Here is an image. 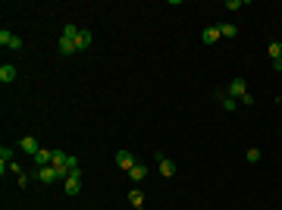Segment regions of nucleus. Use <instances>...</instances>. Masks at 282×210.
Segmentation results:
<instances>
[{
	"mask_svg": "<svg viewBox=\"0 0 282 210\" xmlns=\"http://www.w3.org/2000/svg\"><path fill=\"white\" fill-rule=\"evenodd\" d=\"M63 192L69 195V198H76V195L82 192V169H72V173L66 176V182H63Z\"/></svg>",
	"mask_w": 282,
	"mask_h": 210,
	"instance_id": "obj_1",
	"label": "nucleus"
},
{
	"mask_svg": "<svg viewBox=\"0 0 282 210\" xmlns=\"http://www.w3.org/2000/svg\"><path fill=\"white\" fill-rule=\"evenodd\" d=\"M0 47H10V50H22L25 47V41L19 35H13V31H0Z\"/></svg>",
	"mask_w": 282,
	"mask_h": 210,
	"instance_id": "obj_2",
	"label": "nucleus"
},
{
	"mask_svg": "<svg viewBox=\"0 0 282 210\" xmlns=\"http://www.w3.org/2000/svg\"><path fill=\"white\" fill-rule=\"evenodd\" d=\"M157 169H160V176H166V179L176 176V163H172L170 157H163V154H157Z\"/></svg>",
	"mask_w": 282,
	"mask_h": 210,
	"instance_id": "obj_3",
	"label": "nucleus"
},
{
	"mask_svg": "<svg viewBox=\"0 0 282 210\" xmlns=\"http://www.w3.org/2000/svg\"><path fill=\"white\" fill-rule=\"evenodd\" d=\"M31 163H35V169H41V166H50V163H53V150L41 148L35 157H31Z\"/></svg>",
	"mask_w": 282,
	"mask_h": 210,
	"instance_id": "obj_4",
	"label": "nucleus"
},
{
	"mask_svg": "<svg viewBox=\"0 0 282 210\" xmlns=\"http://www.w3.org/2000/svg\"><path fill=\"white\" fill-rule=\"evenodd\" d=\"M135 163H138V160L129 154V150H119V154H116V166H119V169H125V173H129V169L135 166Z\"/></svg>",
	"mask_w": 282,
	"mask_h": 210,
	"instance_id": "obj_5",
	"label": "nucleus"
},
{
	"mask_svg": "<svg viewBox=\"0 0 282 210\" xmlns=\"http://www.w3.org/2000/svg\"><path fill=\"white\" fill-rule=\"evenodd\" d=\"M245 94H248V88H245V78H232V85H229V97L241 101Z\"/></svg>",
	"mask_w": 282,
	"mask_h": 210,
	"instance_id": "obj_6",
	"label": "nucleus"
},
{
	"mask_svg": "<svg viewBox=\"0 0 282 210\" xmlns=\"http://www.w3.org/2000/svg\"><path fill=\"white\" fill-rule=\"evenodd\" d=\"M19 148H22V150H25V154H29V157H35L38 150H41V148H38V138H35V135H25V138L19 141Z\"/></svg>",
	"mask_w": 282,
	"mask_h": 210,
	"instance_id": "obj_7",
	"label": "nucleus"
},
{
	"mask_svg": "<svg viewBox=\"0 0 282 210\" xmlns=\"http://www.w3.org/2000/svg\"><path fill=\"white\" fill-rule=\"evenodd\" d=\"M129 179L135 182V185H138V182H144L147 179V166H144V163H135V166L129 169Z\"/></svg>",
	"mask_w": 282,
	"mask_h": 210,
	"instance_id": "obj_8",
	"label": "nucleus"
},
{
	"mask_svg": "<svg viewBox=\"0 0 282 210\" xmlns=\"http://www.w3.org/2000/svg\"><path fill=\"white\" fill-rule=\"evenodd\" d=\"M219 38H223V35H219V25H210V29H204V35H201V41H204V44H217Z\"/></svg>",
	"mask_w": 282,
	"mask_h": 210,
	"instance_id": "obj_9",
	"label": "nucleus"
},
{
	"mask_svg": "<svg viewBox=\"0 0 282 210\" xmlns=\"http://www.w3.org/2000/svg\"><path fill=\"white\" fill-rule=\"evenodd\" d=\"M38 179L47 182V185H50V182H60V179H57V169H53V163H50V166H41V169H38Z\"/></svg>",
	"mask_w": 282,
	"mask_h": 210,
	"instance_id": "obj_10",
	"label": "nucleus"
},
{
	"mask_svg": "<svg viewBox=\"0 0 282 210\" xmlns=\"http://www.w3.org/2000/svg\"><path fill=\"white\" fill-rule=\"evenodd\" d=\"M57 47H60V54H63V57L78 54V50H76V41H69V38H60V41H57Z\"/></svg>",
	"mask_w": 282,
	"mask_h": 210,
	"instance_id": "obj_11",
	"label": "nucleus"
},
{
	"mask_svg": "<svg viewBox=\"0 0 282 210\" xmlns=\"http://www.w3.org/2000/svg\"><path fill=\"white\" fill-rule=\"evenodd\" d=\"M0 82H3V85L16 82V66H10V63H3V66H0Z\"/></svg>",
	"mask_w": 282,
	"mask_h": 210,
	"instance_id": "obj_12",
	"label": "nucleus"
},
{
	"mask_svg": "<svg viewBox=\"0 0 282 210\" xmlns=\"http://www.w3.org/2000/svg\"><path fill=\"white\" fill-rule=\"evenodd\" d=\"M91 47V31H78V38H76V50H88Z\"/></svg>",
	"mask_w": 282,
	"mask_h": 210,
	"instance_id": "obj_13",
	"label": "nucleus"
},
{
	"mask_svg": "<svg viewBox=\"0 0 282 210\" xmlns=\"http://www.w3.org/2000/svg\"><path fill=\"white\" fill-rule=\"evenodd\" d=\"M129 204L132 207H144V192H141V188H132L129 192Z\"/></svg>",
	"mask_w": 282,
	"mask_h": 210,
	"instance_id": "obj_14",
	"label": "nucleus"
},
{
	"mask_svg": "<svg viewBox=\"0 0 282 210\" xmlns=\"http://www.w3.org/2000/svg\"><path fill=\"white\" fill-rule=\"evenodd\" d=\"M219 35H223V38H235V35H238V29H235L232 22H219Z\"/></svg>",
	"mask_w": 282,
	"mask_h": 210,
	"instance_id": "obj_15",
	"label": "nucleus"
},
{
	"mask_svg": "<svg viewBox=\"0 0 282 210\" xmlns=\"http://www.w3.org/2000/svg\"><path fill=\"white\" fill-rule=\"evenodd\" d=\"M78 31H82V29H76V25H63V35H60V38H69V41H76V38H78Z\"/></svg>",
	"mask_w": 282,
	"mask_h": 210,
	"instance_id": "obj_16",
	"label": "nucleus"
},
{
	"mask_svg": "<svg viewBox=\"0 0 282 210\" xmlns=\"http://www.w3.org/2000/svg\"><path fill=\"white\" fill-rule=\"evenodd\" d=\"M266 54H270L273 60H279V57H282V44H279V41H270V47H266Z\"/></svg>",
	"mask_w": 282,
	"mask_h": 210,
	"instance_id": "obj_17",
	"label": "nucleus"
},
{
	"mask_svg": "<svg viewBox=\"0 0 282 210\" xmlns=\"http://www.w3.org/2000/svg\"><path fill=\"white\" fill-rule=\"evenodd\" d=\"M223 110H229V113H232V110H238V101L226 94V97H223Z\"/></svg>",
	"mask_w": 282,
	"mask_h": 210,
	"instance_id": "obj_18",
	"label": "nucleus"
},
{
	"mask_svg": "<svg viewBox=\"0 0 282 210\" xmlns=\"http://www.w3.org/2000/svg\"><path fill=\"white\" fill-rule=\"evenodd\" d=\"M245 157H248V163H257V160H260V150H257V148H248Z\"/></svg>",
	"mask_w": 282,
	"mask_h": 210,
	"instance_id": "obj_19",
	"label": "nucleus"
},
{
	"mask_svg": "<svg viewBox=\"0 0 282 210\" xmlns=\"http://www.w3.org/2000/svg\"><path fill=\"white\" fill-rule=\"evenodd\" d=\"M245 6V0H226V10H241Z\"/></svg>",
	"mask_w": 282,
	"mask_h": 210,
	"instance_id": "obj_20",
	"label": "nucleus"
},
{
	"mask_svg": "<svg viewBox=\"0 0 282 210\" xmlns=\"http://www.w3.org/2000/svg\"><path fill=\"white\" fill-rule=\"evenodd\" d=\"M273 69H276V72H282V57H279V60H273Z\"/></svg>",
	"mask_w": 282,
	"mask_h": 210,
	"instance_id": "obj_21",
	"label": "nucleus"
}]
</instances>
